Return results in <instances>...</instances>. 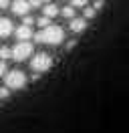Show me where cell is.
<instances>
[{
  "label": "cell",
  "instance_id": "obj_21",
  "mask_svg": "<svg viewBox=\"0 0 129 133\" xmlns=\"http://www.w3.org/2000/svg\"><path fill=\"white\" fill-rule=\"evenodd\" d=\"M40 4H47V2H50V0H38Z\"/></svg>",
  "mask_w": 129,
  "mask_h": 133
},
{
  "label": "cell",
  "instance_id": "obj_15",
  "mask_svg": "<svg viewBox=\"0 0 129 133\" xmlns=\"http://www.w3.org/2000/svg\"><path fill=\"white\" fill-rule=\"evenodd\" d=\"M22 24H26V26H32V24H34V18H32L30 14H24V16H22Z\"/></svg>",
  "mask_w": 129,
  "mask_h": 133
},
{
  "label": "cell",
  "instance_id": "obj_1",
  "mask_svg": "<svg viewBox=\"0 0 129 133\" xmlns=\"http://www.w3.org/2000/svg\"><path fill=\"white\" fill-rule=\"evenodd\" d=\"M34 41L40 44H50V46H59L64 41V28L59 24H48L42 30L34 34Z\"/></svg>",
  "mask_w": 129,
  "mask_h": 133
},
{
  "label": "cell",
  "instance_id": "obj_13",
  "mask_svg": "<svg viewBox=\"0 0 129 133\" xmlns=\"http://www.w3.org/2000/svg\"><path fill=\"white\" fill-rule=\"evenodd\" d=\"M69 2H71L73 8H83V6H87L89 0H69Z\"/></svg>",
  "mask_w": 129,
  "mask_h": 133
},
{
  "label": "cell",
  "instance_id": "obj_18",
  "mask_svg": "<svg viewBox=\"0 0 129 133\" xmlns=\"http://www.w3.org/2000/svg\"><path fill=\"white\" fill-rule=\"evenodd\" d=\"M75 44H77V42H75V41H69V42H67V46H64V49H67V50H71L73 46H75Z\"/></svg>",
  "mask_w": 129,
  "mask_h": 133
},
{
  "label": "cell",
  "instance_id": "obj_16",
  "mask_svg": "<svg viewBox=\"0 0 129 133\" xmlns=\"http://www.w3.org/2000/svg\"><path fill=\"white\" fill-rule=\"evenodd\" d=\"M8 97H10V89H8V87H2V89H0V99H8Z\"/></svg>",
  "mask_w": 129,
  "mask_h": 133
},
{
  "label": "cell",
  "instance_id": "obj_17",
  "mask_svg": "<svg viewBox=\"0 0 129 133\" xmlns=\"http://www.w3.org/2000/svg\"><path fill=\"white\" fill-rule=\"evenodd\" d=\"M8 73V65L4 63V61H0V77H4Z\"/></svg>",
  "mask_w": 129,
  "mask_h": 133
},
{
  "label": "cell",
  "instance_id": "obj_9",
  "mask_svg": "<svg viewBox=\"0 0 129 133\" xmlns=\"http://www.w3.org/2000/svg\"><path fill=\"white\" fill-rule=\"evenodd\" d=\"M42 14L48 18H55L56 14H61V8L56 6V4H53V2H47L44 4V8H42Z\"/></svg>",
  "mask_w": 129,
  "mask_h": 133
},
{
  "label": "cell",
  "instance_id": "obj_6",
  "mask_svg": "<svg viewBox=\"0 0 129 133\" xmlns=\"http://www.w3.org/2000/svg\"><path fill=\"white\" fill-rule=\"evenodd\" d=\"M18 38V41H30L34 32H32V26H26V24H20L18 28H14V32H12Z\"/></svg>",
  "mask_w": 129,
  "mask_h": 133
},
{
  "label": "cell",
  "instance_id": "obj_19",
  "mask_svg": "<svg viewBox=\"0 0 129 133\" xmlns=\"http://www.w3.org/2000/svg\"><path fill=\"white\" fill-rule=\"evenodd\" d=\"M0 8H8V0H0Z\"/></svg>",
  "mask_w": 129,
  "mask_h": 133
},
{
  "label": "cell",
  "instance_id": "obj_20",
  "mask_svg": "<svg viewBox=\"0 0 129 133\" xmlns=\"http://www.w3.org/2000/svg\"><path fill=\"white\" fill-rule=\"evenodd\" d=\"M103 2H105V0H95V8H101V6H103Z\"/></svg>",
  "mask_w": 129,
  "mask_h": 133
},
{
  "label": "cell",
  "instance_id": "obj_10",
  "mask_svg": "<svg viewBox=\"0 0 129 133\" xmlns=\"http://www.w3.org/2000/svg\"><path fill=\"white\" fill-rule=\"evenodd\" d=\"M95 14H97L95 6H83V18H85V20H93Z\"/></svg>",
  "mask_w": 129,
  "mask_h": 133
},
{
  "label": "cell",
  "instance_id": "obj_3",
  "mask_svg": "<svg viewBox=\"0 0 129 133\" xmlns=\"http://www.w3.org/2000/svg\"><path fill=\"white\" fill-rule=\"evenodd\" d=\"M53 66V57L48 55V52H36V55H32L30 58V69L34 73H47L48 69Z\"/></svg>",
  "mask_w": 129,
  "mask_h": 133
},
{
  "label": "cell",
  "instance_id": "obj_4",
  "mask_svg": "<svg viewBox=\"0 0 129 133\" xmlns=\"http://www.w3.org/2000/svg\"><path fill=\"white\" fill-rule=\"evenodd\" d=\"M32 50H34V46H32V42L30 41H18L12 46V58L14 61H26V58H30L32 57Z\"/></svg>",
  "mask_w": 129,
  "mask_h": 133
},
{
  "label": "cell",
  "instance_id": "obj_5",
  "mask_svg": "<svg viewBox=\"0 0 129 133\" xmlns=\"http://www.w3.org/2000/svg\"><path fill=\"white\" fill-rule=\"evenodd\" d=\"M10 8H12V12H14L16 16H24V14H28V10H30L32 6H30L28 0H14Z\"/></svg>",
  "mask_w": 129,
  "mask_h": 133
},
{
  "label": "cell",
  "instance_id": "obj_12",
  "mask_svg": "<svg viewBox=\"0 0 129 133\" xmlns=\"http://www.w3.org/2000/svg\"><path fill=\"white\" fill-rule=\"evenodd\" d=\"M10 57H12V50L8 49V46H0V58L6 61V58H10Z\"/></svg>",
  "mask_w": 129,
  "mask_h": 133
},
{
  "label": "cell",
  "instance_id": "obj_7",
  "mask_svg": "<svg viewBox=\"0 0 129 133\" xmlns=\"http://www.w3.org/2000/svg\"><path fill=\"white\" fill-rule=\"evenodd\" d=\"M14 32V24H12V20L6 16H0V38H6L10 34Z\"/></svg>",
  "mask_w": 129,
  "mask_h": 133
},
{
  "label": "cell",
  "instance_id": "obj_14",
  "mask_svg": "<svg viewBox=\"0 0 129 133\" xmlns=\"http://www.w3.org/2000/svg\"><path fill=\"white\" fill-rule=\"evenodd\" d=\"M36 24H38L40 28H44V26L50 24V18H48V16H40V18H36Z\"/></svg>",
  "mask_w": 129,
  "mask_h": 133
},
{
  "label": "cell",
  "instance_id": "obj_8",
  "mask_svg": "<svg viewBox=\"0 0 129 133\" xmlns=\"http://www.w3.org/2000/svg\"><path fill=\"white\" fill-rule=\"evenodd\" d=\"M69 28H71L73 32H83V30H85V28H87V20H85V18H71V20H69Z\"/></svg>",
  "mask_w": 129,
  "mask_h": 133
},
{
  "label": "cell",
  "instance_id": "obj_11",
  "mask_svg": "<svg viewBox=\"0 0 129 133\" xmlns=\"http://www.w3.org/2000/svg\"><path fill=\"white\" fill-rule=\"evenodd\" d=\"M61 16L69 18V20H71V18H75V8H73V6H64V8L61 10Z\"/></svg>",
  "mask_w": 129,
  "mask_h": 133
},
{
  "label": "cell",
  "instance_id": "obj_2",
  "mask_svg": "<svg viewBox=\"0 0 129 133\" xmlns=\"http://www.w3.org/2000/svg\"><path fill=\"white\" fill-rule=\"evenodd\" d=\"M28 83V77L24 75L20 69H14V71H8L4 75V87H8L10 91H18V89H24Z\"/></svg>",
  "mask_w": 129,
  "mask_h": 133
}]
</instances>
